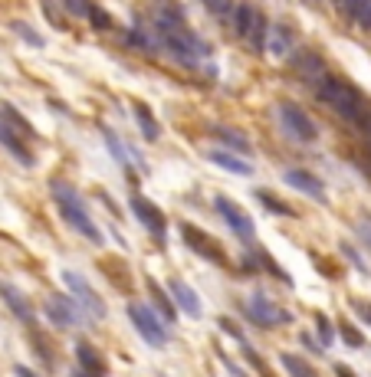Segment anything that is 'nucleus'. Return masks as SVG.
I'll list each match as a JSON object with an SVG mask.
<instances>
[{
  "instance_id": "1",
  "label": "nucleus",
  "mask_w": 371,
  "mask_h": 377,
  "mask_svg": "<svg viewBox=\"0 0 371 377\" xmlns=\"http://www.w3.org/2000/svg\"><path fill=\"white\" fill-rule=\"evenodd\" d=\"M312 89H316V99H319L322 105H328L342 121L362 125L365 129V121H368V105H365V95L358 92L352 82H345V79H338V76H322Z\"/></svg>"
},
{
  "instance_id": "2",
  "label": "nucleus",
  "mask_w": 371,
  "mask_h": 377,
  "mask_svg": "<svg viewBox=\"0 0 371 377\" xmlns=\"http://www.w3.org/2000/svg\"><path fill=\"white\" fill-rule=\"evenodd\" d=\"M50 190H53V200H56V207H60L63 220L70 223L72 230L82 233L89 243H102L105 240L102 230L95 226V220L86 214V207H82V200H79V194H76V187H72V184H66V180H53Z\"/></svg>"
},
{
  "instance_id": "3",
  "label": "nucleus",
  "mask_w": 371,
  "mask_h": 377,
  "mask_svg": "<svg viewBox=\"0 0 371 377\" xmlns=\"http://www.w3.org/2000/svg\"><path fill=\"white\" fill-rule=\"evenodd\" d=\"M276 115H279V121H283L286 135H293L296 141H302V145H312V141L319 138V125L312 121V115L302 109L299 102L283 99V102L276 105Z\"/></svg>"
},
{
  "instance_id": "4",
  "label": "nucleus",
  "mask_w": 371,
  "mask_h": 377,
  "mask_svg": "<svg viewBox=\"0 0 371 377\" xmlns=\"http://www.w3.org/2000/svg\"><path fill=\"white\" fill-rule=\"evenodd\" d=\"M243 315L259 328H279V325H289V322H293V315H289L283 305H276L273 299H267L263 292H253L250 302L243 305Z\"/></svg>"
},
{
  "instance_id": "5",
  "label": "nucleus",
  "mask_w": 371,
  "mask_h": 377,
  "mask_svg": "<svg viewBox=\"0 0 371 377\" xmlns=\"http://www.w3.org/2000/svg\"><path fill=\"white\" fill-rule=\"evenodd\" d=\"M125 315H129V322L135 325V332H139L151 348H164V344H168V332H164V325L158 322V315L148 309V305H141V302H129V305H125Z\"/></svg>"
},
{
  "instance_id": "6",
  "label": "nucleus",
  "mask_w": 371,
  "mask_h": 377,
  "mask_svg": "<svg viewBox=\"0 0 371 377\" xmlns=\"http://www.w3.org/2000/svg\"><path fill=\"white\" fill-rule=\"evenodd\" d=\"M63 283H66V289L76 295V302H79V309L86 312V315H92V318H105V305H102V295L92 289V285L82 279L79 273H72V269H66L63 273Z\"/></svg>"
},
{
  "instance_id": "7",
  "label": "nucleus",
  "mask_w": 371,
  "mask_h": 377,
  "mask_svg": "<svg viewBox=\"0 0 371 377\" xmlns=\"http://www.w3.org/2000/svg\"><path fill=\"white\" fill-rule=\"evenodd\" d=\"M214 207H217V214H220V217L227 220V226H230V230L237 233L240 240L250 243L253 236H257V230H253V220H250L247 214H243V210H240L237 204H233V200H227V197H214Z\"/></svg>"
},
{
  "instance_id": "8",
  "label": "nucleus",
  "mask_w": 371,
  "mask_h": 377,
  "mask_svg": "<svg viewBox=\"0 0 371 377\" xmlns=\"http://www.w3.org/2000/svg\"><path fill=\"white\" fill-rule=\"evenodd\" d=\"M129 207H131V214L139 217L141 226H148V233H151V236H164V230H168V226H164V214L158 210L155 204H151V200L141 197V194H131Z\"/></svg>"
},
{
  "instance_id": "9",
  "label": "nucleus",
  "mask_w": 371,
  "mask_h": 377,
  "mask_svg": "<svg viewBox=\"0 0 371 377\" xmlns=\"http://www.w3.org/2000/svg\"><path fill=\"white\" fill-rule=\"evenodd\" d=\"M181 236H184V243H188L190 249H198L204 259H214V263H224V249L217 246L214 240H210L204 230H198L194 223H181Z\"/></svg>"
},
{
  "instance_id": "10",
  "label": "nucleus",
  "mask_w": 371,
  "mask_h": 377,
  "mask_svg": "<svg viewBox=\"0 0 371 377\" xmlns=\"http://www.w3.org/2000/svg\"><path fill=\"white\" fill-rule=\"evenodd\" d=\"M293 69H296V76L306 79L309 86H316L322 76H328L326 72V60H322L319 53H312V50H299L293 56Z\"/></svg>"
},
{
  "instance_id": "11",
  "label": "nucleus",
  "mask_w": 371,
  "mask_h": 377,
  "mask_svg": "<svg viewBox=\"0 0 371 377\" xmlns=\"http://www.w3.org/2000/svg\"><path fill=\"white\" fill-rule=\"evenodd\" d=\"M46 318H50L56 328H70L79 322V305L72 299H66V295H53V299L46 302Z\"/></svg>"
},
{
  "instance_id": "12",
  "label": "nucleus",
  "mask_w": 371,
  "mask_h": 377,
  "mask_svg": "<svg viewBox=\"0 0 371 377\" xmlns=\"http://www.w3.org/2000/svg\"><path fill=\"white\" fill-rule=\"evenodd\" d=\"M283 180L293 190H302V194H309V197H316V200H326V184H322L316 174L302 171V168H289V171L283 174Z\"/></svg>"
},
{
  "instance_id": "13",
  "label": "nucleus",
  "mask_w": 371,
  "mask_h": 377,
  "mask_svg": "<svg viewBox=\"0 0 371 377\" xmlns=\"http://www.w3.org/2000/svg\"><path fill=\"white\" fill-rule=\"evenodd\" d=\"M0 299L7 302V309L14 312L20 322L33 325V305H30V299H26V295L14 283H4V279H0Z\"/></svg>"
},
{
  "instance_id": "14",
  "label": "nucleus",
  "mask_w": 371,
  "mask_h": 377,
  "mask_svg": "<svg viewBox=\"0 0 371 377\" xmlns=\"http://www.w3.org/2000/svg\"><path fill=\"white\" fill-rule=\"evenodd\" d=\"M296 46V33L293 26L286 23H269L267 30V53H273V56H289Z\"/></svg>"
},
{
  "instance_id": "15",
  "label": "nucleus",
  "mask_w": 371,
  "mask_h": 377,
  "mask_svg": "<svg viewBox=\"0 0 371 377\" xmlns=\"http://www.w3.org/2000/svg\"><path fill=\"white\" fill-rule=\"evenodd\" d=\"M208 161L217 164V168H224V171H230V174H240V177H250V174H253V164L247 161V158L233 155V151H224V148L208 151Z\"/></svg>"
},
{
  "instance_id": "16",
  "label": "nucleus",
  "mask_w": 371,
  "mask_h": 377,
  "mask_svg": "<svg viewBox=\"0 0 371 377\" xmlns=\"http://www.w3.org/2000/svg\"><path fill=\"white\" fill-rule=\"evenodd\" d=\"M171 295H174V305L181 312H188L190 318H200L204 315V309H200V295L190 285H184L181 279H171Z\"/></svg>"
},
{
  "instance_id": "17",
  "label": "nucleus",
  "mask_w": 371,
  "mask_h": 377,
  "mask_svg": "<svg viewBox=\"0 0 371 377\" xmlns=\"http://www.w3.org/2000/svg\"><path fill=\"white\" fill-rule=\"evenodd\" d=\"M257 13H259V10L253 7V4H233L230 17H227V23H230V33L237 36V40H243V36L250 33V26H253V20H257Z\"/></svg>"
},
{
  "instance_id": "18",
  "label": "nucleus",
  "mask_w": 371,
  "mask_h": 377,
  "mask_svg": "<svg viewBox=\"0 0 371 377\" xmlns=\"http://www.w3.org/2000/svg\"><path fill=\"white\" fill-rule=\"evenodd\" d=\"M210 131H214V138H217V141H224V145H227V151H233V155H250V151H253L250 138L243 135V131L230 129V125H214Z\"/></svg>"
},
{
  "instance_id": "19",
  "label": "nucleus",
  "mask_w": 371,
  "mask_h": 377,
  "mask_svg": "<svg viewBox=\"0 0 371 377\" xmlns=\"http://www.w3.org/2000/svg\"><path fill=\"white\" fill-rule=\"evenodd\" d=\"M76 358H79V364H82V374H86V377H105L102 354L95 351L89 342H79L76 344Z\"/></svg>"
},
{
  "instance_id": "20",
  "label": "nucleus",
  "mask_w": 371,
  "mask_h": 377,
  "mask_svg": "<svg viewBox=\"0 0 371 377\" xmlns=\"http://www.w3.org/2000/svg\"><path fill=\"white\" fill-rule=\"evenodd\" d=\"M342 13H345L355 26L371 30V0H342Z\"/></svg>"
},
{
  "instance_id": "21",
  "label": "nucleus",
  "mask_w": 371,
  "mask_h": 377,
  "mask_svg": "<svg viewBox=\"0 0 371 377\" xmlns=\"http://www.w3.org/2000/svg\"><path fill=\"white\" fill-rule=\"evenodd\" d=\"M267 30H269V20H267V13L259 10L253 26H250V33L243 36V43H250L253 53H267Z\"/></svg>"
},
{
  "instance_id": "22",
  "label": "nucleus",
  "mask_w": 371,
  "mask_h": 377,
  "mask_svg": "<svg viewBox=\"0 0 371 377\" xmlns=\"http://www.w3.org/2000/svg\"><path fill=\"white\" fill-rule=\"evenodd\" d=\"M135 119H139V129H141V135H145L148 141H158V135H161V129H158L155 115H151V109H148L145 102H135Z\"/></svg>"
},
{
  "instance_id": "23",
  "label": "nucleus",
  "mask_w": 371,
  "mask_h": 377,
  "mask_svg": "<svg viewBox=\"0 0 371 377\" xmlns=\"http://www.w3.org/2000/svg\"><path fill=\"white\" fill-rule=\"evenodd\" d=\"M279 364L286 368V374H289V377H319L316 371H312L309 361H302L299 354H289V351L279 354Z\"/></svg>"
},
{
  "instance_id": "24",
  "label": "nucleus",
  "mask_w": 371,
  "mask_h": 377,
  "mask_svg": "<svg viewBox=\"0 0 371 377\" xmlns=\"http://www.w3.org/2000/svg\"><path fill=\"white\" fill-rule=\"evenodd\" d=\"M148 292H151V299H155V305H158V309H161L164 322H168V325H171L174 318H178V312H174V302L168 299V295H164L161 289H158V283H148Z\"/></svg>"
},
{
  "instance_id": "25",
  "label": "nucleus",
  "mask_w": 371,
  "mask_h": 377,
  "mask_svg": "<svg viewBox=\"0 0 371 377\" xmlns=\"http://www.w3.org/2000/svg\"><path fill=\"white\" fill-rule=\"evenodd\" d=\"M257 200H259V204H263V210H269V214H279V217H296V210H293V207L279 204V197H276V194H267V190H257Z\"/></svg>"
},
{
  "instance_id": "26",
  "label": "nucleus",
  "mask_w": 371,
  "mask_h": 377,
  "mask_svg": "<svg viewBox=\"0 0 371 377\" xmlns=\"http://www.w3.org/2000/svg\"><path fill=\"white\" fill-rule=\"evenodd\" d=\"M102 138H105V145H109V151H112V158L119 164H129V155H125V145L119 141V135H115L109 125H102Z\"/></svg>"
},
{
  "instance_id": "27",
  "label": "nucleus",
  "mask_w": 371,
  "mask_h": 377,
  "mask_svg": "<svg viewBox=\"0 0 371 377\" xmlns=\"http://www.w3.org/2000/svg\"><path fill=\"white\" fill-rule=\"evenodd\" d=\"M10 26H14V33H20V36H23V40H26V43H30V46H36V50L43 46V36L36 33L33 26H26L23 20H14V23H10Z\"/></svg>"
},
{
  "instance_id": "28",
  "label": "nucleus",
  "mask_w": 371,
  "mask_h": 377,
  "mask_svg": "<svg viewBox=\"0 0 371 377\" xmlns=\"http://www.w3.org/2000/svg\"><path fill=\"white\" fill-rule=\"evenodd\" d=\"M0 115H7V119H10V125H14L17 131H23V135H33V129H30V121H26L23 115H20V111L14 109V105H4V109H0Z\"/></svg>"
},
{
  "instance_id": "29",
  "label": "nucleus",
  "mask_w": 371,
  "mask_h": 377,
  "mask_svg": "<svg viewBox=\"0 0 371 377\" xmlns=\"http://www.w3.org/2000/svg\"><path fill=\"white\" fill-rule=\"evenodd\" d=\"M125 46H131V50H139V53H155V46L148 43V36L139 33V30H129V33H125Z\"/></svg>"
},
{
  "instance_id": "30",
  "label": "nucleus",
  "mask_w": 371,
  "mask_h": 377,
  "mask_svg": "<svg viewBox=\"0 0 371 377\" xmlns=\"http://www.w3.org/2000/svg\"><path fill=\"white\" fill-rule=\"evenodd\" d=\"M316 328H319V344L328 348V344L335 342V332H332V322L326 315H316Z\"/></svg>"
},
{
  "instance_id": "31",
  "label": "nucleus",
  "mask_w": 371,
  "mask_h": 377,
  "mask_svg": "<svg viewBox=\"0 0 371 377\" xmlns=\"http://www.w3.org/2000/svg\"><path fill=\"white\" fill-rule=\"evenodd\" d=\"M204 7L214 13V17H220V20H227L230 17V10H233V0H200Z\"/></svg>"
},
{
  "instance_id": "32",
  "label": "nucleus",
  "mask_w": 371,
  "mask_h": 377,
  "mask_svg": "<svg viewBox=\"0 0 371 377\" xmlns=\"http://www.w3.org/2000/svg\"><path fill=\"white\" fill-rule=\"evenodd\" d=\"M342 253H345V259H348V263H352L355 269H358V273H368V263H365V259H362V253H358V249H355V246H348V243H342Z\"/></svg>"
},
{
  "instance_id": "33",
  "label": "nucleus",
  "mask_w": 371,
  "mask_h": 377,
  "mask_svg": "<svg viewBox=\"0 0 371 377\" xmlns=\"http://www.w3.org/2000/svg\"><path fill=\"white\" fill-rule=\"evenodd\" d=\"M89 20H92L95 30H109V26H112V17H109L102 7H89Z\"/></svg>"
},
{
  "instance_id": "34",
  "label": "nucleus",
  "mask_w": 371,
  "mask_h": 377,
  "mask_svg": "<svg viewBox=\"0 0 371 377\" xmlns=\"http://www.w3.org/2000/svg\"><path fill=\"white\" fill-rule=\"evenodd\" d=\"M338 332H342V338H345V344H348V348H362V344H365V338H362V334L355 332L352 325H345V322L338 325Z\"/></svg>"
},
{
  "instance_id": "35",
  "label": "nucleus",
  "mask_w": 371,
  "mask_h": 377,
  "mask_svg": "<svg viewBox=\"0 0 371 377\" xmlns=\"http://www.w3.org/2000/svg\"><path fill=\"white\" fill-rule=\"evenodd\" d=\"M89 7H92L89 0H66V10H70L72 17H86V13H89Z\"/></svg>"
},
{
  "instance_id": "36",
  "label": "nucleus",
  "mask_w": 371,
  "mask_h": 377,
  "mask_svg": "<svg viewBox=\"0 0 371 377\" xmlns=\"http://www.w3.org/2000/svg\"><path fill=\"white\" fill-rule=\"evenodd\" d=\"M220 328H224V332H227V334H230L233 342H240V344H247V338H243V332H240V328H237V325H233L230 318H220Z\"/></svg>"
},
{
  "instance_id": "37",
  "label": "nucleus",
  "mask_w": 371,
  "mask_h": 377,
  "mask_svg": "<svg viewBox=\"0 0 371 377\" xmlns=\"http://www.w3.org/2000/svg\"><path fill=\"white\" fill-rule=\"evenodd\" d=\"M352 305H355V312H358V315H362L365 322L371 325V305H368V302H352Z\"/></svg>"
},
{
  "instance_id": "38",
  "label": "nucleus",
  "mask_w": 371,
  "mask_h": 377,
  "mask_svg": "<svg viewBox=\"0 0 371 377\" xmlns=\"http://www.w3.org/2000/svg\"><path fill=\"white\" fill-rule=\"evenodd\" d=\"M355 230H358V236H362V240L371 246V223H368V220H362L358 226H355Z\"/></svg>"
},
{
  "instance_id": "39",
  "label": "nucleus",
  "mask_w": 371,
  "mask_h": 377,
  "mask_svg": "<svg viewBox=\"0 0 371 377\" xmlns=\"http://www.w3.org/2000/svg\"><path fill=\"white\" fill-rule=\"evenodd\" d=\"M14 374H17V377H40V374H33V371L26 368V364H17V368H14Z\"/></svg>"
},
{
  "instance_id": "40",
  "label": "nucleus",
  "mask_w": 371,
  "mask_h": 377,
  "mask_svg": "<svg viewBox=\"0 0 371 377\" xmlns=\"http://www.w3.org/2000/svg\"><path fill=\"white\" fill-rule=\"evenodd\" d=\"M335 374H338V377H355V371L345 368V364H335Z\"/></svg>"
},
{
  "instance_id": "41",
  "label": "nucleus",
  "mask_w": 371,
  "mask_h": 377,
  "mask_svg": "<svg viewBox=\"0 0 371 377\" xmlns=\"http://www.w3.org/2000/svg\"><path fill=\"white\" fill-rule=\"evenodd\" d=\"M365 129H368V138H371V115H368V121H365Z\"/></svg>"
}]
</instances>
